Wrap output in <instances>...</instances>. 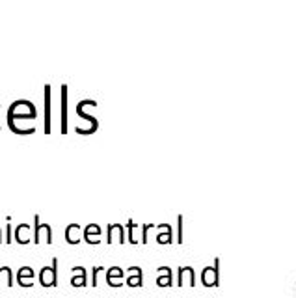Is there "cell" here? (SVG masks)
I'll return each instance as SVG.
<instances>
[{"mask_svg": "<svg viewBox=\"0 0 296 298\" xmlns=\"http://www.w3.org/2000/svg\"><path fill=\"white\" fill-rule=\"evenodd\" d=\"M58 259H52V265L50 267H45V269L39 272V282L45 287H54L58 282Z\"/></svg>", "mask_w": 296, "mask_h": 298, "instance_id": "1", "label": "cell"}, {"mask_svg": "<svg viewBox=\"0 0 296 298\" xmlns=\"http://www.w3.org/2000/svg\"><path fill=\"white\" fill-rule=\"evenodd\" d=\"M86 270L82 267H75L73 269V278H71V284L75 285V287H82L86 285Z\"/></svg>", "mask_w": 296, "mask_h": 298, "instance_id": "2", "label": "cell"}, {"mask_svg": "<svg viewBox=\"0 0 296 298\" xmlns=\"http://www.w3.org/2000/svg\"><path fill=\"white\" fill-rule=\"evenodd\" d=\"M45 131H50V86H45Z\"/></svg>", "mask_w": 296, "mask_h": 298, "instance_id": "3", "label": "cell"}, {"mask_svg": "<svg viewBox=\"0 0 296 298\" xmlns=\"http://www.w3.org/2000/svg\"><path fill=\"white\" fill-rule=\"evenodd\" d=\"M123 276V270H120L118 267H112V269L108 270V274H106V282H108V285H120L116 280H120V278Z\"/></svg>", "mask_w": 296, "mask_h": 298, "instance_id": "4", "label": "cell"}, {"mask_svg": "<svg viewBox=\"0 0 296 298\" xmlns=\"http://www.w3.org/2000/svg\"><path fill=\"white\" fill-rule=\"evenodd\" d=\"M26 278L32 280V278H34V270L30 269V267H22V269L19 270V274H17V282L26 287V285H28L26 284Z\"/></svg>", "mask_w": 296, "mask_h": 298, "instance_id": "5", "label": "cell"}, {"mask_svg": "<svg viewBox=\"0 0 296 298\" xmlns=\"http://www.w3.org/2000/svg\"><path fill=\"white\" fill-rule=\"evenodd\" d=\"M67 86H62V131L65 133V125H67V107H65V103H67Z\"/></svg>", "mask_w": 296, "mask_h": 298, "instance_id": "6", "label": "cell"}, {"mask_svg": "<svg viewBox=\"0 0 296 298\" xmlns=\"http://www.w3.org/2000/svg\"><path fill=\"white\" fill-rule=\"evenodd\" d=\"M131 270L134 272V276L129 278L127 284H129V285H133V287H136V285H140V282H142V274H140V270L136 269V267H133Z\"/></svg>", "mask_w": 296, "mask_h": 298, "instance_id": "7", "label": "cell"}, {"mask_svg": "<svg viewBox=\"0 0 296 298\" xmlns=\"http://www.w3.org/2000/svg\"><path fill=\"white\" fill-rule=\"evenodd\" d=\"M99 270H101V267H95V269H93V278H92V285H97V274H99Z\"/></svg>", "mask_w": 296, "mask_h": 298, "instance_id": "8", "label": "cell"}]
</instances>
